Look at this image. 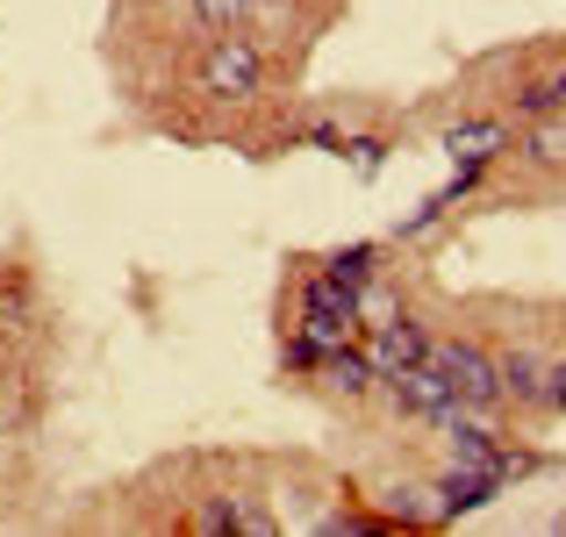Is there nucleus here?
Masks as SVG:
<instances>
[{"label":"nucleus","mask_w":566,"mask_h":537,"mask_svg":"<svg viewBox=\"0 0 566 537\" xmlns=\"http://www.w3.org/2000/svg\"><path fill=\"white\" fill-rule=\"evenodd\" d=\"M387 394H395V409H409V415H423V423H438V430H473L481 423V409H473V401H459L452 387L438 380V372L423 366V358H416V366H401V372H387Z\"/></svg>","instance_id":"1"},{"label":"nucleus","mask_w":566,"mask_h":537,"mask_svg":"<svg viewBox=\"0 0 566 537\" xmlns=\"http://www.w3.org/2000/svg\"><path fill=\"white\" fill-rule=\"evenodd\" d=\"M423 366L438 372V380L452 387L459 401H473V409H495V401H502V372H495V358L473 351V345H423Z\"/></svg>","instance_id":"2"},{"label":"nucleus","mask_w":566,"mask_h":537,"mask_svg":"<svg viewBox=\"0 0 566 537\" xmlns=\"http://www.w3.org/2000/svg\"><path fill=\"white\" fill-rule=\"evenodd\" d=\"M201 86L222 94V101H244L251 86H259V51H251L244 36H216L208 57H201Z\"/></svg>","instance_id":"3"},{"label":"nucleus","mask_w":566,"mask_h":537,"mask_svg":"<svg viewBox=\"0 0 566 537\" xmlns=\"http://www.w3.org/2000/svg\"><path fill=\"white\" fill-rule=\"evenodd\" d=\"M423 345L430 337L416 330V323H380L374 337H366V366H374V380H387V372H401V366H416V358H423Z\"/></svg>","instance_id":"4"},{"label":"nucleus","mask_w":566,"mask_h":537,"mask_svg":"<svg viewBox=\"0 0 566 537\" xmlns=\"http://www.w3.org/2000/svg\"><path fill=\"white\" fill-rule=\"evenodd\" d=\"M444 151H452V166H459V172L488 166V158L502 151V123H459L452 137H444Z\"/></svg>","instance_id":"5"},{"label":"nucleus","mask_w":566,"mask_h":537,"mask_svg":"<svg viewBox=\"0 0 566 537\" xmlns=\"http://www.w3.org/2000/svg\"><path fill=\"white\" fill-rule=\"evenodd\" d=\"M316 372H323V387H337V394H366L374 387V366H366V351H323L316 358Z\"/></svg>","instance_id":"6"},{"label":"nucleus","mask_w":566,"mask_h":537,"mask_svg":"<svg viewBox=\"0 0 566 537\" xmlns=\"http://www.w3.org/2000/svg\"><path fill=\"white\" fill-rule=\"evenodd\" d=\"M495 372H502V394H516V401H538V394H545V366H538L531 351L495 358Z\"/></svg>","instance_id":"7"},{"label":"nucleus","mask_w":566,"mask_h":537,"mask_svg":"<svg viewBox=\"0 0 566 537\" xmlns=\"http://www.w3.org/2000/svg\"><path fill=\"white\" fill-rule=\"evenodd\" d=\"M531 158L538 166H566V115H538L531 123Z\"/></svg>","instance_id":"8"},{"label":"nucleus","mask_w":566,"mask_h":537,"mask_svg":"<svg viewBox=\"0 0 566 537\" xmlns=\"http://www.w3.org/2000/svg\"><path fill=\"white\" fill-rule=\"evenodd\" d=\"M524 108H531V115H566V80L531 86V94H524Z\"/></svg>","instance_id":"9"},{"label":"nucleus","mask_w":566,"mask_h":537,"mask_svg":"<svg viewBox=\"0 0 566 537\" xmlns=\"http://www.w3.org/2000/svg\"><path fill=\"white\" fill-rule=\"evenodd\" d=\"M251 0H193V14H201L208 29H237V14H244Z\"/></svg>","instance_id":"10"},{"label":"nucleus","mask_w":566,"mask_h":537,"mask_svg":"<svg viewBox=\"0 0 566 537\" xmlns=\"http://www.w3.org/2000/svg\"><path fill=\"white\" fill-rule=\"evenodd\" d=\"M366 273H374V251H345V259H331V280H345V287H366Z\"/></svg>","instance_id":"11"},{"label":"nucleus","mask_w":566,"mask_h":537,"mask_svg":"<svg viewBox=\"0 0 566 537\" xmlns=\"http://www.w3.org/2000/svg\"><path fill=\"white\" fill-rule=\"evenodd\" d=\"M395 509H401V516H416V524H438V516H444V502H423V487H401V495H395Z\"/></svg>","instance_id":"12"},{"label":"nucleus","mask_w":566,"mask_h":537,"mask_svg":"<svg viewBox=\"0 0 566 537\" xmlns=\"http://www.w3.org/2000/svg\"><path fill=\"white\" fill-rule=\"evenodd\" d=\"M230 530H251V537H273V516L251 509V502H230Z\"/></svg>","instance_id":"13"},{"label":"nucleus","mask_w":566,"mask_h":537,"mask_svg":"<svg viewBox=\"0 0 566 537\" xmlns=\"http://www.w3.org/2000/svg\"><path fill=\"white\" fill-rule=\"evenodd\" d=\"M193 530H201V537H222V530H230V502H208V509L193 516Z\"/></svg>","instance_id":"14"},{"label":"nucleus","mask_w":566,"mask_h":537,"mask_svg":"<svg viewBox=\"0 0 566 537\" xmlns=\"http://www.w3.org/2000/svg\"><path fill=\"white\" fill-rule=\"evenodd\" d=\"M345 151H352V166H359V172L380 166V144H345Z\"/></svg>","instance_id":"15"},{"label":"nucleus","mask_w":566,"mask_h":537,"mask_svg":"<svg viewBox=\"0 0 566 537\" xmlns=\"http://www.w3.org/2000/svg\"><path fill=\"white\" fill-rule=\"evenodd\" d=\"M545 394H553L559 409H566V366H553V372H545Z\"/></svg>","instance_id":"16"},{"label":"nucleus","mask_w":566,"mask_h":537,"mask_svg":"<svg viewBox=\"0 0 566 537\" xmlns=\"http://www.w3.org/2000/svg\"><path fill=\"white\" fill-rule=\"evenodd\" d=\"M0 323H8V294H0Z\"/></svg>","instance_id":"17"}]
</instances>
